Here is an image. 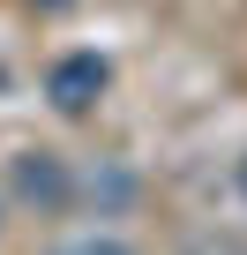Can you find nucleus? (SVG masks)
<instances>
[{
	"mask_svg": "<svg viewBox=\"0 0 247 255\" xmlns=\"http://www.w3.org/2000/svg\"><path fill=\"white\" fill-rule=\"evenodd\" d=\"M105 83H112V68H105L97 53H68V60H53V75H45V98H53L60 113H90Z\"/></svg>",
	"mask_w": 247,
	"mask_h": 255,
	"instance_id": "nucleus-1",
	"label": "nucleus"
},
{
	"mask_svg": "<svg viewBox=\"0 0 247 255\" xmlns=\"http://www.w3.org/2000/svg\"><path fill=\"white\" fill-rule=\"evenodd\" d=\"M38 8H68V0H38Z\"/></svg>",
	"mask_w": 247,
	"mask_h": 255,
	"instance_id": "nucleus-4",
	"label": "nucleus"
},
{
	"mask_svg": "<svg viewBox=\"0 0 247 255\" xmlns=\"http://www.w3.org/2000/svg\"><path fill=\"white\" fill-rule=\"evenodd\" d=\"M53 255H128V248H120V240H105V233H82V240L53 248Z\"/></svg>",
	"mask_w": 247,
	"mask_h": 255,
	"instance_id": "nucleus-3",
	"label": "nucleus"
},
{
	"mask_svg": "<svg viewBox=\"0 0 247 255\" xmlns=\"http://www.w3.org/2000/svg\"><path fill=\"white\" fill-rule=\"evenodd\" d=\"M240 188H247V158H240Z\"/></svg>",
	"mask_w": 247,
	"mask_h": 255,
	"instance_id": "nucleus-5",
	"label": "nucleus"
},
{
	"mask_svg": "<svg viewBox=\"0 0 247 255\" xmlns=\"http://www.w3.org/2000/svg\"><path fill=\"white\" fill-rule=\"evenodd\" d=\"M15 195L38 203V210H60V203H68V173H60V158H45V150L15 158Z\"/></svg>",
	"mask_w": 247,
	"mask_h": 255,
	"instance_id": "nucleus-2",
	"label": "nucleus"
}]
</instances>
